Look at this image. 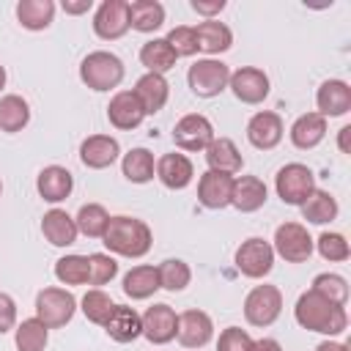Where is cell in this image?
<instances>
[{
    "label": "cell",
    "mask_w": 351,
    "mask_h": 351,
    "mask_svg": "<svg viewBox=\"0 0 351 351\" xmlns=\"http://www.w3.org/2000/svg\"><path fill=\"white\" fill-rule=\"evenodd\" d=\"M293 318H296V324H299L302 329L318 332V335H326V337L343 335L346 326H348V313H346V307L332 304L329 299L318 296L315 291H304V293L296 299Z\"/></svg>",
    "instance_id": "1"
},
{
    "label": "cell",
    "mask_w": 351,
    "mask_h": 351,
    "mask_svg": "<svg viewBox=\"0 0 351 351\" xmlns=\"http://www.w3.org/2000/svg\"><path fill=\"white\" fill-rule=\"evenodd\" d=\"M101 241L112 255L143 258V255H148V250L154 244V233H151L148 222H143L137 217L118 214V217H110V225H107Z\"/></svg>",
    "instance_id": "2"
},
{
    "label": "cell",
    "mask_w": 351,
    "mask_h": 351,
    "mask_svg": "<svg viewBox=\"0 0 351 351\" xmlns=\"http://www.w3.org/2000/svg\"><path fill=\"white\" fill-rule=\"evenodd\" d=\"M123 60L115 55V52H107V49H96V52H88L80 63V80L90 88V90H112L123 82Z\"/></svg>",
    "instance_id": "3"
},
{
    "label": "cell",
    "mask_w": 351,
    "mask_h": 351,
    "mask_svg": "<svg viewBox=\"0 0 351 351\" xmlns=\"http://www.w3.org/2000/svg\"><path fill=\"white\" fill-rule=\"evenodd\" d=\"M77 313V299L71 291L66 288H58V285H49V288H41L36 293V318L47 326V329H60L66 326Z\"/></svg>",
    "instance_id": "4"
},
{
    "label": "cell",
    "mask_w": 351,
    "mask_h": 351,
    "mask_svg": "<svg viewBox=\"0 0 351 351\" xmlns=\"http://www.w3.org/2000/svg\"><path fill=\"white\" fill-rule=\"evenodd\" d=\"M274 189L277 197L288 206H302L313 192H315V176L307 165L302 162H288L277 170L274 176Z\"/></svg>",
    "instance_id": "5"
},
{
    "label": "cell",
    "mask_w": 351,
    "mask_h": 351,
    "mask_svg": "<svg viewBox=\"0 0 351 351\" xmlns=\"http://www.w3.org/2000/svg\"><path fill=\"white\" fill-rule=\"evenodd\" d=\"M186 82L192 88L195 96L200 99H214L219 96L228 82H230V69L228 63L217 60V58H203V60H195L186 71Z\"/></svg>",
    "instance_id": "6"
},
{
    "label": "cell",
    "mask_w": 351,
    "mask_h": 351,
    "mask_svg": "<svg viewBox=\"0 0 351 351\" xmlns=\"http://www.w3.org/2000/svg\"><path fill=\"white\" fill-rule=\"evenodd\" d=\"M233 261H236V269H239L244 277H250V280H263V277L274 269V250H271V244H269L266 239L250 236V239H244V241L239 244Z\"/></svg>",
    "instance_id": "7"
},
{
    "label": "cell",
    "mask_w": 351,
    "mask_h": 351,
    "mask_svg": "<svg viewBox=\"0 0 351 351\" xmlns=\"http://www.w3.org/2000/svg\"><path fill=\"white\" fill-rule=\"evenodd\" d=\"M282 313V293L277 285H255L244 299V318L250 326H271Z\"/></svg>",
    "instance_id": "8"
},
{
    "label": "cell",
    "mask_w": 351,
    "mask_h": 351,
    "mask_svg": "<svg viewBox=\"0 0 351 351\" xmlns=\"http://www.w3.org/2000/svg\"><path fill=\"white\" fill-rule=\"evenodd\" d=\"M274 255H280L285 263H304L313 255V236L302 222H282L274 230Z\"/></svg>",
    "instance_id": "9"
},
{
    "label": "cell",
    "mask_w": 351,
    "mask_h": 351,
    "mask_svg": "<svg viewBox=\"0 0 351 351\" xmlns=\"http://www.w3.org/2000/svg\"><path fill=\"white\" fill-rule=\"evenodd\" d=\"M211 140H214V126H211V121H208L206 115H200V112H189V115H184V118L173 126V143H176L181 151H189V154L206 151V148L211 145Z\"/></svg>",
    "instance_id": "10"
},
{
    "label": "cell",
    "mask_w": 351,
    "mask_h": 351,
    "mask_svg": "<svg viewBox=\"0 0 351 351\" xmlns=\"http://www.w3.org/2000/svg\"><path fill=\"white\" fill-rule=\"evenodd\" d=\"M228 88L233 90V96L241 104H261L269 96V77L258 66H241V69L230 71Z\"/></svg>",
    "instance_id": "11"
},
{
    "label": "cell",
    "mask_w": 351,
    "mask_h": 351,
    "mask_svg": "<svg viewBox=\"0 0 351 351\" xmlns=\"http://www.w3.org/2000/svg\"><path fill=\"white\" fill-rule=\"evenodd\" d=\"M129 30V3L126 0H104L93 14V33L104 41H115Z\"/></svg>",
    "instance_id": "12"
},
{
    "label": "cell",
    "mask_w": 351,
    "mask_h": 351,
    "mask_svg": "<svg viewBox=\"0 0 351 351\" xmlns=\"http://www.w3.org/2000/svg\"><path fill=\"white\" fill-rule=\"evenodd\" d=\"M178 332V315L170 304H151L143 313V337L154 346H165L176 340Z\"/></svg>",
    "instance_id": "13"
},
{
    "label": "cell",
    "mask_w": 351,
    "mask_h": 351,
    "mask_svg": "<svg viewBox=\"0 0 351 351\" xmlns=\"http://www.w3.org/2000/svg\"><path fill=\"white\" fill-rule=\"evenodd\" d=\"M282 134H285L282 118H280L277 112H271V110L255 112V115L250 118V123H247V140H250V145H255L258 151H271V148H277L280 140H282Z\"/></svg>",
    "instance_id": "14"
},
{
    "label": "cell",
    "mask_w": 351,
    "mask_h": 351,
    "mask_svg": "<svg viewBox=\"0 0 351 351\" xmlns=\"http://www.w3.org/2000/svg\"><path fill=\"white\" fill-rule=\"evenodd\" d=\"M178 343L184 348H203L214 337V321L203 310H184L178 315Z\"/></svg>",
    "instance_id": "15"
},
{
    "label": "cell",
    "mask_w": 351,
    "mask_h": 351,
    "mask_svg": "<svg viewBox=\"0 0 351 351\" xmlns=\"http://www.w3.org/2000/svg\"><path fill=\"white\" fill-rule=\"evenodd\" d=\"M230 195H233V176L228 173H217V170H206L197 181V200L200 206L219 211L225 206H230Z\"/></svg>",
    "instance_id": "16"
},
{
    "label": "cell",
    "mask_w": 351,
    "mask_h": 351,
    "mask_svg": "<svg viewBox=\"0 0 351 351\" xmlns=\"http://www.w3.org/2000/svg\"><path fill=\"white\" fill-rule=\"evenodd\" d=\"M315 104H318V115L324 118H340L351 110V85L343 80H326L321 82L318 93H315Z\"/></svg>",
    "instance_id": "17"
},
{
    "label": "cell",
    "mask_w": 351,
    "mask_h": 351,
    "mask_svg": "<svg viewBox=\"0 0 351 351\" xmlns=\"http://www.w3.org/2000/svg\"><path fill=\"white\" fill-rule=\"evenodd\" d=\"M143 118H145V112L132 90H118L107 104V121L121 132L137 129L143 123Z\"/></svg>",
    "instance_id": "18"
},
{
    "label": "cell",
    "mask_w": 351,
    "mask_h": 351,
    "mask_svg": "<svg viewBox=\"0 0 351 351\" xmlns=\"http://www.w3.org/2000/svg\"><path fill=\"white\" fill-rule=\"evenodd\" d=\"M118 156H121V145H118V140L110 137V134H90V137H85L82 145H80V159H82V165L90 167V170H104V167H110Z\"/></svg>",
    "instance_id": "19"
},
{
    "label": "cell",
    "mask_w": 351,
    "mask_h": 351,
    "mask_svg": "<svg viewBox=\"0 0 351 351\" xmlns=\"http://www.w3.org/2000/svg\"><path fill=\"white\" fill-rule=\"evenodd\" d=\"M156 178L167 186V189H186L195 178V167L192 159L186 154H162L156 159Z\"/></svg>",
    "instance_id": "20"
},
{
    "label": "cell",
    "mask_w": 351,
    "mask_h": 351,
    "mask_svg": "<svg viewBox=\"0 0 351 351\" xmlns=\"http://www.w3.org/2000/svg\"><path fill=\"white\" fill-rule=\"evenodd\" d=\"M132 93L137 96V101H140V107H143L145 115H156V112L167 104L170 85H167L165 74H151V71H145V74L134 82Z\"/></svg>",
    "instance_id": "21"
},
{
    "label": "cell",
    "mask_w": 351,
    "mask_h": 351,
    "mask_svg": "<svg viewBox=\"0 0 351 351\" xmlns=\"http://www.w3.org/2000/svg\"><path fill=\"white\" fill-rule=\"evenodd\" d=\"M269 200V189L258 176H239L233 178V195H230V206L239 208L241 214H252L258 208H263Z\"/></svg>",
    "instance_id": "22"
},
{
    "label": "cell",
    "mask_w": 351,
    "mask_h": 351,
    "mask_svg": "<svg viewBox=\"0 0 351 351\" xmlns=\"http://www.w3.org/2000/svg\"><path fill=\"white\" fill-rule=\"evenodd\" d=\"M104 332L115 343H134L143 335V315L134 307L115 304L112 313H110V318H107V324H104Z\"/></svg>",
    "instance_id": "23"
},
{
    "label": "cell",
    "mask_w": 351,
    "mask_h": 351,
    "mask_svg": "<svg viewBox=\"0 0 351 351\" xmlns=\"http://www.w3.org/2000/svg\"><path fill=\"white\" fill-rule=\"evenodd\" d=\"M36 189L47 203H60V200H66L71 195L74 176L60 165H47L36 178Z\"/></svg>",
    "instance_id": "24"
},
{
    "label": "cell",
    "mask_w": 351,
    "mask_h": 351,
    "mask_svg": "<svg viewBox=\"0 0 351 351\" xmlns=\"http://www.w3.org/2000/svg\"><path fill=\"white\" fill-rule=\"evenodd\" d=\"M41 233L52 247H71L77 241V222L63 208H49L41 217Z\"/></svg>",
    "instance_id": "25"
},
{
    "label": "cell",
    "mask_w": 351,
    "mask_h": 351,
    "mask_svg": "<svg viewBox=\"0 0 351 351\" xmlns=\"http://www.w3.org/2000/svg\"><path fill=\"white\" fill-rule=\"evenodd\" d=\"M206 165H208V170L236 176L244 167V159L230 137H214L211 145L206 148Z\"/></svg>",
    "instance_id": "26"
},
{
    "label": "cell",
    "mask_w": 351,
    "mask_h": 351,
    "mask_svg": "<svg viewBox=\"0 0 351 351\" xmlns=\"http://www.w3.org/2000/svg\"><path fill=\"white\" fill-rule=\"evenodd\" d=\"M288 134H291V143L299 151H310L326 137V118L318 115V112H304L291 123Z\"/></svg>",
    "instance_id": "27"
},
{
    "label": "cell",
    "mask_w": 351,
    "mask_h": 351,
    "mask_svg": "<svg viewBox=\"0 0 351 351\" xmlns=\"http://www.w3.org/2000/svg\"><path fill=\"white\" fill-rule=\"evenodd\" d=\"M159 269L156 266H148V263H140V266H132L126 274H123V293L134 302L140 299H148L159 291Z\"/></svg>",
    "instance_id": "28"
},
{
    "label": "cell",
    "mask_w": 351,
    "mask_h": 351,
    "mask_svg": "<svg viewBox=\"0 0 351 351\" xmlns=\"http://www.w3.org/2000/svg\"><path fill=\"white\" fill-rule=\"evenodd\" d=\"M195 38H197V49L206 55H219L225 49H230L233 44V33L225 22L219 19H206L195 27Z\"/></svg>",
    "instance_id": "29"
},
{
    "label": "cell",
    "mask_w": 351,
    "mask_h": 351,
    "mask_svg": "<svg viewBox=\"0 0 351 351\" xmlns=\"http://www.w3.org/2000/svg\"><path fill=\"white\" fill-rule=\"evenodd\" d=\"M165 25V5L159 0H132L129 3V27L137 33H154Z\"/></svg>",
    "instance_id": "30"
},
{
    "label": "cell",
    "mask_w": 351,
    "mask_h": 351,
    "mask_svg": "<svg viewBox=\"0 0 351 351\" xmlns=\"http://www.w3.org/2000/svg\"><path fill=\"white\" fill-rule=\"evenodd\" d=\"M30 123V104L19 93L0 96V132L16 134Z\"/></svg>",
    "instance_id": "31"
},
{
    "label": "cell",
    "mask_w": 351,
    "mask_h": 351,
    "mask_svg": "<svg viewBox=\"0 0 351 351\" xmlns=\"http://www.w3.org/2000/svg\"><path fill=\"white\" fill-rule=\"evenodd\" d=\"M16 19L25 30H47L55 19V3L52 0H19Z\"/></svg>",
    "instance_id": "32"
},
{
    "label": "cell",
    "mask_w": 351,
    "mask_h": 351,
    "mask_svg": "<svg viewBox=\"0 0 351 351\" xmlns=\"http://www.w3.org/2000/svg\"><path fill=\"white\" fill-rule=\"evenodd\" d=\"M176 52L170 49V44L165 38H151L140 47V63L151 71V74H167L176 66Z\"/></svg>",
    "instance_id": "33"
},
{
    "label": "cell",
    "mask_w": 351,
    "mask_h": 351,
    "mask_svg": "<svg viewBox=\"0 0 351 351\" xmlns=\"http://www.w3.org/2000/svg\"><path fill=\"white\" fill-rule=\"evenodd\" d=\"M121 170H123V176H126L132 184H148V181L156 176L154 154H151L148 148H132L129 154H123Z\"/></svg>",
    "instance_id": "34"
},
{
    "label": "cell",
    "mask_w": 351,
    "mask_h": 351,
    "mask_svg": "<svg viewBox=\"0 0 351 351\" xmlns=\"http://www.w3.org/2000/svg\"><path fill=\"white\" fill-rule=\"evenodd\" d=\"M299 208H302V217L307 222H313V225H326V222L337 219V211H340L337 200L324 189H315Z\"/></svg>",
    "instance_id": "35"
},
{
    "label": "cell",
    "mask_w": 351,
    "mask_h": 351,
    "mask_svg": "<svg viewBox=\"0 0 351 351\" xmlns=\"http://www.w3.org/2000/svg\"><path fill=\"white\" fill-rule=\"evenodd\" d=\"M74 222H77V230L82 236L101 239L104 230H107V225H110V214H107V208L101 203H85V206H80Z\"/></svg>",
    "instance_id": "36"
},
{
    "label": "cell",
    "mask_w": 351,
    "mask_h": 351,
    "mask_svg": "<svg viewBox=\"0 0 351 351\" xmlns=\"http://www.w3.org/2000/svg\"><path fill=\"white\" fill-rule=\"evenodd\" d=\"M47 340H49V329L38 318H25L14 329L16 351H44L47 348Z\"/></svg>",
    "instance_id": "37"
},
{
    "label": "cell",
    "mask_w": 351,
    "mask_h": 351,
    "mask_svg": "<svg viewBox=\"0 0 351 351\" xmlns=\"http://www.w3.org/2000/svg\"><path fill=\"white\" fill-rule=\"evenodd\" d=\"M159 285L165 288V291H184L189 282H192V269H189V263L186 261H181V258H167V261H162L159 266Z\"/></svg>",
    "instance_id": "38"
},
{
    "label": "cell",
    "mask_w": 351,
    "mask_h": 351,
    "mask_svg": "<svg viewBox=\"0 0 351 351\" xmlns=\"http://www.w3.org/2000/svg\"><path fill=\"white\" fill-rule=\"evenodd\" d=\"M88 274V255H63L55 261V277L63 285H85Z\"/></svg>",
    "instance_id": "39"
},
{
    "label": "cell",
    "mask_w": 351,
    "mask_h": 351,
    "mask_svg": "<svg viewBox=\"0 0 351 351\" xmlns=\"http://www.w3.org/2000/svg\"><path fill=\"white\" fill-rule=\"evenodd\" d=\"M82 307V315L90 321V324H99V326H104L107 324V318H110V313H112V307H115V302L110 299V293H104L101 288H90L85 296H82V302H80Z\"/></svg>",
    "instance_id": "40"
},
{
    "label": "cell",
    "mask_w": 351,
    "mask_h": 351,
    "mask_svg": "<svg viewBox=\"0 0 351 351\" xmlns=\"http://www.w3.org/2000/svg\"><path fill=\"white\" fill-rule=\"evenodd\" d=\"M310 291H315L318 296H324V299H329L332 304H340V307H346V302H348V282H346V277L332 274V271L318 274L313 280Z\"/></svg>",
    "instance_id": "41"
},
{
    "label": "cell",
    "mask_w": 351,
    "mask_h": 351,
    "mask_svg": "<svg viewBox=\"0 0 351 351\" xmlns=\"http://www.w3.org/2000/svg\"><path fill=\"white\" fill-rule=\"evenodd\" d=\"M313 244L318 247V255H321L324 261H329V263H343V261H348V255H351V247H348V241H346L343 233L326 230V233H321L318 241H313Z\"/></svg>",
    "instance_id": "42"
},
{
    "label": "cell",
    "mask_w": 351,
    "mask_h": 351,
    "mask_svg": "<svg viewBox=\"0 0 351 351\" xmlns=\"http://www.w3.org/2000/svg\"><path fill=\"white\" fill-rule=\"evenodd\" d=\"M88 269H90L88 282L99 288V285H107L118 274V261L107 252H93V255H88Z\"/></svg>",
    "instance_id": "43"
},
{
    "label": "cell",
    "mask_w": 351,
    "mask_h": 351,
    "mask_svg": "<svg viewBox=\"0 0 351 351\" xmlns=\"http://www.w3.org/2000/svg\"><path fill=\"white\" fill-rule=\"evenodd\" d=\"M165 41L170 44V49L176 52V58H192V55L197 52L195 27H189V25H178V27H173V30L165 36Z\"/></svg>",
    "instance_id": "44"
},
{
    "label": "cell",
    "mask_w": 351,
    "mask_h": 351,
    "mask_svg": "<svg viewBox=\"0 0 351 351\" xmlns=\"http://www.w3.org/2000/svg\"><path fill=\"white\" fill-rule=\"evenodd\" d=\"M217 351H252V337L241 326H228L219 332Z\"/></svg>",
    "instance_id": "45"
},
{
    "label": "cell",
    "mask_w": 351,
    "mask_h": 351,
    "mask_svg": "<svg viewBox=\"0 0 351 351\" xmlns=\"http://www.w3.org/2000/svg\"><path fill=\"white\" fill-rule=\"evenodd\" d=\"M11 329H16V302L5 291H0V335Z\"/></svg>",
    "instance_id": "46"
},
{
    "label": "cell",
    "mask_w": 351,
    "mask_h": 351,
    "mask_svg": "<svg viewBox=\"0 0 351 351\" xmlns=\"http://www.w3.org/2000/svg\"><path fill=\"white\" fill-rule=\"evenodd\" d=\"M192 8L197 14H203L206 19H214V14H219L225 8V0H211V3H203V0H192Z\"/></svg>",
    "instance_id": "47"
},
{
    "label": "cell",
    "mask_w": 351,
    "mask_h": 351,
    "mask_svg": "<svg viewBox=\"0 0 351 351\" xmlns=\"http://www.w3.org/2000/svg\"><path fill=\"white\" fill-rule=\"evenodd\" d=\"M60 5H63V11H66V14L80 16V14H88V11H90L93 0H63Z\"/></svg>",
    "instance_id": "48"
},
{
    "label": "cell",
    "mask_w": 351,
    "mask_h": 351,
    "mask_svg": "<svg viewBox=\"0 0 351 351\" xmlns=\"http://www.w3.org/2000/svg\"><path fill=\"white\" fill-rule=\"evenodd\" d=\"M252 351H282V346L274 337H261V340H252Z\"/></svg>",
    "instance_id": "49"
},
{
    "label": "cell",
    "mask_w": 351,
    "mask_h": 351,
    "mask_svg": "<svg viewBox=\"0 0 351 351\" xmlns=\"http://www.w3.org/2000/svg\"><path fill=\"white\" fill-rule=\"evenodd\" d=\"M348 137H351V126H343L340 134H337V145L343 154H351V145H348Z\"/></svg>",
    "instance_id": "50"
},
{
    "label": "cell",
    "mask_w": 351,
    "mask_h": 351,
    "mask_svg": "<svg viewBox=\"0 0 351 351\" xmlns=\"http://www.w3.org/2000/svg\"><path fill=\"white\" fill-rule=\"evenodd\" d=\"M315 351H348V346L346 343H335V340H324V343L315 346Z\"/></svg>",
    "instance_id": "51"
},
{
    "label": "cell",
    "mask_w": 351,
    "mask_h": 351,
    "mask_svg": "<svg viewBox=\"0 0 351 351\" xmlns=\"http://www.w3.org/2000/svg\"><path fill=\"white\" fill-rule=\"evenodd\" d=\"M3 88H5V69L0 66V90H3Z\"/></svg>",
    "instance_id": "52"
},
{
    "label": "cell",
    "mask_w": 351,
    "mask_h": 351,
    "mask_svg": "<svg viewBox=\"0 0 351 351\" xmlns=\"http://www.w3.org/2000/svg\"><path fill=\"white\" fill-rule=\"evenodd\" d=\"M0 195H3V181H0Z\"/></svg>",
    "instance_id": "53"
}]
</instances>
